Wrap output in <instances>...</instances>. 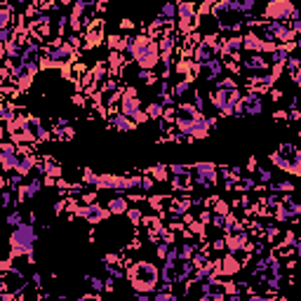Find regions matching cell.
Instances as JSON below:
<instances>
[{
	"mask_svg": "<svg viewBox=\"0 0 301 301\" xmlns=\"http://www.w3.org/2000/svg\"><path fill=\"white\" fill-rule=\"evenodd\" d=\"M35 240H38V231L31 221H24L22 226H17L10 236V257H33Z\"/></svg>",
	"mask_w": 301,
	"mask_h": 301,
	"instance_id": "cell-1",
	"label": "cell"
},
{
	"mask_svg": "<svg viewBox=\"0 0 301 301\" xmlns=\"http://www.w3.org/2000/svg\"><path fill=\"white\" fill-rule=\"evenodd\" d=\"M120 113L122 116H127L129 120H134L137 125H144V122H149V116H146V111L141 106V99H139V92H137V87L132 85H125V94L120 99Z\"/></svg>",
	"mask_w": 301,
	"mask_h": 301,
	"instance_id": "cell-2",
	"label": "cell"
},
{
	"mask_svg": "<svg viewBox=\"0 0 301 301\" xmlns=\"http://www.w3.org/2000/svg\"><path fill=\"white\" fill-rule=\"evenodd\" d=\"M127 280L129 282H144L158 290V282H160V269L150 261H134L127 269Z\"/></svg>",
	"mask_w": 301,
	"mask_h": 301,
	"instance_id": "cell-3",
	"label": "cell"
},
{
	"mask_svg": "<svg viewBox=\"0 0 301 301\" xmlns=\"http://www.w3.org/2000/svg\"><path fill=\"white\" fill-rule=\"evenodd\" d=\"M264 17H266V22H297L301 19V12L292 5L290 0H275V2H269L266 7H264Z\"/></svg>",
	"mask_w": 301,
	"mask_h": 301,
	"instance_id": "cell-4",
	"label": "cell"
},
{
	"mask_svg": "<svg viewBox=\"0 0 301 301\" xmlns=\"http://www.w3.org/2000/svg\"><path fill=\"white\" fill-rule=\"evenodd\" d=\"M219 183V167L214 162H193V186L203 191H212Z\"/></svg>",
	"mask_w": 301,
	"mask_h": 301,
	"instance_id": "cell-5",
	"label": "cell"
},
{
	"mask_svg": "<svg viewBox=\"0 0 301 301\" xmlns=\"http://www.w3.org/2000/svg\"><path fill=\"white\" fill-rule=\"evenodd\" d=\"M75 219H85L90 226H97L101 224L104 219H108L111 216V212H108V207H101L99 203L94 205H80L78 210H75Z\"/></svg>",
	"mask_w": 301,
	"mask_h": 301,
	"instance_id": "cell-6",
	"label": "cell"
},
{
	"mask_svg": "<svg viewBox=\"0 0 301 301\" xmlns=\"http://www.w3.org/2000/svg\"><path fill=\"white\" fill-rule=\"evenodd\" d=\"M19 162H22V155L17 146L12 141H2L0 144V165H2V172L10 174V172H17L19 170Z\"/></svg>",
	"mask_w": 301,
	"mask_h": 301,
	"instance_id": "cell-7",
	"label": "cell"
},
{
	"mask_svg": "<svg viewBox=\"0 0 301 301\" xmlns=\"http://www.w3.org/2000/svg\"><path fill=\"white\" fill-rule=\"evenodd\" d=\"M83 38H85V50L99 47V45L104 43V19L94 17V22L85 29V35H83Z\"/></svg>",
	"mask_w": 301,
	"mask_h": 301,
	"instance_id": "cell-8",
	"label": "cell"
},
{
	"mask_svg": "<svg viewBox=\"0 0 301 301\" xmlns=\"http://www.w3.org/2000/svg\"><path fill=\"white\" fill-rule=\"evenodd\" d=\"M240 66L249 71V73H264V71H271V61L264 59V54H245L240 59Z\"/></svg>",
	"mask_w": 301,
	"mask_h": 301,
	"instance_id": "cell-9",
	"label": "cell"
},
{
	"mask_svg": "<svg viewBox=\"0 0 301 301\" xmlns=\"http://www.w3.org/2000/svg\"><path fill=\"white\" fill-rule=\"evenodd\" d=\"M240 104L245 106V116H259V113L264 111V97L257 94V92L242 94V101H240Z\"/></svg>",
	"mask_w": 301,
	"mask_h": 301,
	"instance_id": "cell-10",
	"label": "cell"
},
{
	"mask_svg": "<svg viewBox=\"0 0 301 301\" xmlns=\"http://www.w3.org/2000/svg\"><path fill=\"white\" fill-rule=\"evenodd\" d=\"M219 271H221V275H226V278H233L236 273H240L242 271V261L236 257V254H226L221 261H219Z\"/></svg>",
	"mask_w": 301,
	"mask_h": 301,
	"instance_id": "cell-11",
	"label": "cell"
},
{
	"mask_svg": "<svg viewBox=\"0 0 301 301\" xmlns=\"http://www.w3.org/2000/svg\"><path fill=\"white\" fill-rule=\"evenodd\" d=\"M108 129H116V132H134L137 129V122L134 120H129L127 116H122V113H113L106 122Z\"/></svg>",
	"mask_w": 301,
	"mask_h": 301,
	"instance_id": "cell-12",
	"label": "cell"
},
{
	"mask_svg": "<svg viewBox=\"0 0 301 301\" xmlns=\"http://www.w3.org/2000/svg\"><path fill=\"white\" fill-rule=\"evenodd\" d=\"M198 19V7L195 2H177V22H193Z\"/></svg>",
	"mask_w": 301,
	"mask_h": 301,
	"instance_id": "cell-13",
	"label": "cell"
},
{
	"mask_svg": "<svg viewBox=\"0 0 301 301\" xmlns=\"http://www.w3.org/2000/svg\"><path fill=\"white\" fill-rule=\"evenodd\" d=\"M203 73L207 80H221V73H224V59H212L210 64L203 66Z\"/></svg>",
	"mask_w": 301,
	"mask_h": 301,
	"instance_id": "cell-14",
	"label": "cell"
},
{
	"mask_svg": "<svg viewBox=\"0 0 301 301\" xmlns=\"http://www.w3.org/2000/svg\"><path fill=\"white\" fill-rule=\"evenodd\" d=\"M108 212H111V214H127V210H129V200L127 198H125V195H118V198H111V200H108Z\"/></svg>",
	"mask_w": 301,
	"mask_h": 301,
	"instance_id": "cell-15",
	"label": "cell"
},
{
	"mask_svg": "<svg viewBox=\"0 0 301 301\" xmlns=\"http://www.w3.org/2000/svg\"><path fill=\"white\" fill-rule=\"evenodd\" d=\"M172 188L174 191H181V193H191V191H195L193 177H172Z\"/></svg>",
	"mask_w": 301,
	"mask_h": 301,
	"instance_id": "cell-16",
	"label": "cell"
},
{
	"mask_svg": "<svg viewBox=\"0 0 301 301\" xmlns=\"http://www.w3.org/2000/svg\"><path fill=\"white\" fill-rule=\"evenodd\" d=\"M144 111H146L149 120H158V122H160L162 116H165V106H162L160 101H155V99H153L150 104H146V106H144Z\"/></svg>",
	"mask_w": 301,
	"mask_h": 301,
	"instance_id": "cell-17",
	"label": "cell"
},
{
	"mask_svg": "<svg viewBox=\"0 0 301 301\" xmlns=\"http://www.w3.org/2000/svg\"><path fill=\"white\" fill-rule=\"evenodd\" d=\"M144 174L153 177L155 181H167V179H170V170H167V165H153V167H149Z\"/></svg>",
	"mask_w": 301,
	"mask_h": 301,
	"instance_id": "cell-18",
	"label": "cell"
},
{
	"mask_svg": "<svg viewBox=\"0 0 301 301\" xmlns=\"http://www.w3.org/2000/svg\"><path fill=\"white\" fill-rule=\"evenodd\" d=\"M75 137V129L68 125V127H52V139L54 141H71Z\"/></svg>",
	"mask_w": 301,
	"mask_h": 301,
	"instance_id": "cell-19",
	"label": "cell"
},
{
	"mask_svg": "<svg viewBox=\"0 0 301 301\" xmlns=\"http://www.w3.org/2000/svg\"><path fill=\"white\" fill-rule=\"evenodd\" d=\"M191 85H193V83H191V80H186V78H183V80H179L177 85H172V94H174V99H177V101H181V99L186 97V92L191 90Z\"/></svg>",
	"mask_w": 301,
	"mask_h": 301,
	"instance_id": "cell-20",
	"label": "cell"
},
{
	"mask_svg": "<svg viewBox=\"0 0 301 301\" xmlns=\"http://www.w3.org/2000/svg\"><path fill=\"white\" fill-rule=\"evenodd\" d=\"M172 177H193V162L191 165H167Z\"/></svg>",
	"mask_w": 301,
	"mask_h": 301,
	"instance_id": "cell-21",
	"label": "cell"
},
{
	"mask_svg": "<svg viewBox=\"0 0 301 301\" xmlns=\"http://www.w3.org/2000/svg\"><path fill=\"white\" fill-rule=\"evenodd\" d=\"M125 216H127V221L132 226H144V216H146V214L141 212V207H129Z\"/></svg>",
	"mask_w": 301,
	"mask_h": 301,
	"instance_id": "cell-22",
	"label": "cell"
},
{
	"mask_svg": "<svg viewBox=\"0 0 301 301\" xmlns=\"http://www.w3.org/2000/svg\"><path fill=\"white\" fill-rule=\"evenodd\" d=\"M216 90H226V92H233V90H240V87H238V80H236V78L226 75V78H221V80H216Z\"/></svg>",
	"mask_w": 301,
	"mask_h": 301,
	"instance_id": "cell-23",
	"label": "cell"
},
{
	"mask_svg": "<svg viewBox=\"0 0 301 301\" xmlns=\"http://www.w3.org/2000/svg\"><path fill=\"white\" fill-rule=\"evenodd\" d=\"M45 183H43V179H38V177H35V179H31V181L26 183V195H29V200H31V198H35V195L40 193V188H43Z\"/></svg>",
	"mask_w": 301,
	"mask_h": 301,
	"instance_id": "cell-24",
	"label": "cell"
},
{
	"mask_svg": "<svg viewBox=\"0 0 301 301\" xmlns=\"http://www.w3.org/2000/svg\"><path fill=\"white\" fill-rule=\"evenodd\" d=\"M85 280L90 282V287H92V292H106V280L97 278V275H85Z\"/></svg>",
	"mask_w": 301,
	"mask_h": 301,
	"instance_id": "cell-25",
	"label": "cell"
},
{
	"mask_svg": "<svg viewBox=\"0 0 301 301\" xmlns=\"http://www.w3.org/2000/svg\"><path fill=\"white\" fill-rule=\"evenodd\" d=\"M214 214L228 216V214H231V203H226L224 198H219V200L214 203Z\"/></svg>",
	"mask_w": 301,
	"mask_h": 301,
	"instance_id": "cell-26",
	"label": "cell"
},
{
	"mask_svg": "<svg viewBox=\"0 0 301 301\" xmlns=\"http://www.w3.org/2000/svg\"><path fill=\"white\" fill-rule=\"evenodd\" d=\"M160 17L165 19V22L174 24V19H177V5H165V7L160 10Z\"/></svg>",
	"mask_w": 301,
	"mask_h": 301,
	"instance_id": "cell-27",
	"label": "cell"
},
{
	"mask_svg": "<svg viewBox=\"0 0 301 301\" xmlns=\"http://www.w3.org/2000/svg\"><path fill=\"white\" fill-rule=\"evenodd\" d=\"M257 177H259V183H264V186L273 183V172H271V170H266V167H259Z\"/></svg>",
	"mask_w": 301,
	"mask_h": 301,
	"instance_id": "cell-28",
	"label": "cell"
},
{
	"mask_svg": "<svg viewBox=\"0 0 301 301\" xmlns=\"http://www.w3.org/2000/svg\"><path fill=\"white\" fill-rule=\"evenodd\" d=\"M22 224H24V214L19 210H14V212L7 214V226H14V228H17V226H22Z\"/></svg>",
	"mask_w": 301,
	"mask_h": 301,
	"instance_id": "cell-29",
	"label": "cell"
},
{
	"mask_svg": "<svg viewBox=\"0 0 301 301\" xmlns=\"http://www.w3.org/2000/svg\"><path fill=\"white\" fill-rule=\"evenodd\" d=\"M193 106L198 108L200 113H205V106H207V101H205L203 92H198V90H195V92H193Z\"/></svg>",
	"mask_w": 301,
	"mask_h": 301,
	"instance_id": "cell-30",
	"label": "cell"
},
{
	"mask_svg": "<svg viewBox=\"0 0 301 301\" xmlns=\"http://www.w3.org/2000/svg\"><path fill=\"white\" fill-rule=\"evenodd\" d=\"M170 247H172V245H170V242H165V240H162V242H158V247H155L158 259H162V261H165V257L170 254Z\"/></svg>",
	"mask_w": 301,
	"mask_h": 301,
	"instance_id": "cell-31",
	"label": "cell"
},
{
	"mask_svg": "<svg viewBox=\"0 0 301 301\" xmlns=\"http://www.w3.org/2000/svg\"><path fill=\"white\" fill-rule=\"evenodd\" d=\"M150 188H155V179L149 177V174H144V179H141V191H144V193H150Z\"/></svg>",
	"mask_w": 301,
	"mask_h": 301,
	"instance_id": "cell-32",
	"label": "cell"
},
{
	"mask_svg": "<svg viewBox=\"0 0 301 301\" xmlns=\"http://www.w3.org/2000/svg\"><path fill=\"white\" fill-rule=\"evenodd\" d=\"M153 301H179V299H177V294H174V292H155Z\"/></svg>",
	"mask_w": 301,
	"mask_h": 301,
	"instance_id": "cell-33",
	"label": "cell"
},
{
	"mask_svg": "<svg viewBox=\"0 0 301 301\" xmlns=\"http://www.w3.org/2000/svg\"><path fill=\"white\" fill-rule=\"evenodd\" d=\"M2 205L10 210V207H17V203L12 200V188H2Z\"/></svg>",
	"mask_w": 301,
	"mask_h": 301,
	"instance_id": "cell-34",
	"label": "cell"
},
{
	"mask_svg": "<svg viewBox=\"0 0 301 301\" xmlns=\"http://www.w3.org/2000/svg\"><path fill=\"white\" fill-rule=\"evenodd\" d=\"M80 203H83V205H94V203H97V193H92V191L83 193V195H80Z\"/></svg>",
	"mask_w": 301,
	"mask_h": 301,
	"instance_id": "cell-35",
	"label": "cell"
},
{
	"mask_svg": "<svg viewBox=\"0 0 301 301\" xmlns=\"http://www.w3.org/2000/svg\"><path fill=\"white\" fill-rule=\"evenodd\" d=\"M198 221H200V224H212V212H210V210H203V212H200V214H198Z\"/></svg>",
	"mask_w": 301,
	"mask_h": 301,
	"instance_id": "cell-36",
	"label": "cell"
},
{
	"mask_svg": "<svg viewBox=\"0 0 301 301\" xmlns=\"http://www.w3.org/2000/svg\"><path fill=\"white\" fill-rule=\"evenodd\" d=\"M71 101H73V106L85 108V94H80V92H78V94H73V97H71Z\"/></svg>",
	"mask_w": 301,
	"mask_h": 301,
	"instance_id": "cell-37",
	"label": "cell"
},
{
	"mask_svg": "<svg viewBox=\"0 0 301 301\" xmlns=\"http://www.w3.org/2000/svg\"><path fill=\"white\" fill-rule=\"evenodd\" d=\"M290 29L297 33V38H301V19H297V22H290Z\"/></svg>",
	"mask_w": 301,
	"mask_h": 301,
	"instance_id": "cell-38",
	"label": "cell"
},
{
	"mask_svg": "<svg viewBox=\"0 0 301 301\" xmlns=\"http://www.w3.org/2000/svg\"><path fill=\"white\" fill-rule=\"evenodd\" d=\"M134 26H137V24L132 22V19H122V22H120V29H125V31H129V29H134Z\"/></svg>",
	"mask_w": 301,
	"mask_h": 301,
	"instance_id": "cell-39",
	"label": "cell"
},
{
	"mask_svg": "<svg viewBox=\"0 0 301 301\" xmlns=\"http://www.w3.org/2000/svg\"><path fill=\"white\" fill-rule=\"evenodd\" d=\"M247 170H249V172H257V170H259L257 158H249V160H247Z\"/></svg>",
	"mask_w": 301,
	"mask_h": 301,
	"instance_id": "cell-40",
	"label": "cell"
},
{
	"mask_svg": "<svg viewBox=\"0 0 301 301\" xmlns=\"http://www.w3.org/2000/svg\"><path fill=\"white\" fill-rule=\"evenodd\" d=\"M64 210H66V200H59V203H54V212H57V214H61Z\"/></svg>",
	"mask_w": 301,
	"mask_h": 301,
	"instance_id": "cell-41",
	"label": "cell"
},
{
	"mask_svg": "<svg viewBox=\"0 0 301 301\" xmlns=\"http://www.w3.org/2000/svg\"><path fill=\"white\" fill-rule=\"evenodd\" d=\"M94 12L104 14V12H106V2H97V5H94Z\"/></svg>",
	"mask_w": 301,
	"mask_h": 301,
	"instance_id": "cell-42",
	"label": "cell"
},
{
	"mask_svg": "<svg viewBox=\"0 0 301 301\" xmlns=\"http://www.w3.org/2000/svg\"><path fill=\"white\" fill-rule=\"evenodd\" d=\"M134 301H150V297L149 294H137V292H134Z\"/></svg>",
	"mask_w": 301,
	"mask_h": 301,
	"instance_id": "cell-43",
	"label": "cell"
},
{
	"mask_svg": "<svg viewBox=\"0 0 301 301\" xmlns=\"http://www.w3.org/2000/svg\"><path fill=\"white\" fill-rule=\"evenodd\" d=\"M245 301H266V297H261V294H252V297H247Z\"/></svg>",
	"mask_w": 301,
	"mask_h": 301,
	"instance_id": "cell-44",
	"label": "cell"
},
{
	"mask_svg": "<svg viewBox=\"0 0 301 301\" xmlns=\"http://www.w3.org/2000/svg\"><path fill=\"white\" fill-rule=\"evenodd\" d=\"M297 50H301V38H297Z\"/></svg>",
	"mask_w": 301,
	"mask_h": 301,
	"instance_id": "cell-45",
	"label": "cell"
}]
</instances>
